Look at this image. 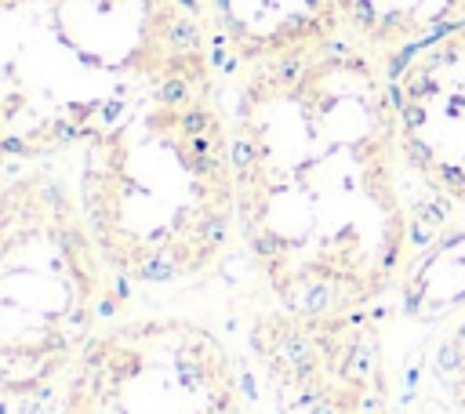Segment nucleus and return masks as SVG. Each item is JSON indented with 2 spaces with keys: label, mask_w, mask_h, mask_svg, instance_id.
Segmentation results:
<instances>
[{
  "label": "nucleus",
  "mask_w": 465,
  "mask_h": 414,
  "mask_svg": "<svg viewBox=\"0 0 465 414\" xmlns=\"http://www.w3.org/2000/svg\"><path fill=\"white\" fill-rule=\"evenodd\" d=\"M393 295L407 320L436 331L465 313V214L411 200V247Z\"/></svg>",
  "instance_id": "7ed1b4c3"
},
{
  "label": "nucleus",
  "mask_w": 465,
  "mask_h": 414,
  "mask_svg": "<svg viewBox=\"0 0 465 414\" xmlns=\"http://www.w3.org/2000/svg\"><path fill=\"white\" fill-rule=\"evenodd\" d=\"M386 80L411 200L465 214V22L396 58Z\"/></svg>",
  "instance_id": "f03ea898"
},
{
  "label": "nucleus",
  "mask_w": 465,
  "mask_h": 414,
  "mask_svg": "<svg viewBox=\"0 0 465 414\" xmlns=\"http://www.w3.org/2000/svg\"><path fill=\"white\" fill-rule=\"evenodd\" d=\"M433 370L458 414H465V313H458L451 323L440 327L436 335V353H433Z\"/></svg>",
  "instance_id": "39448f33"
},
{
  "label": "nucleus",
  "mask_w": 465,
  "mask_h": 414,
  "mask_svg": "<svg viewBox=\"0 0 465 414\" xmlns=\"http://www.w3.org/2000/svg\"><path fill=\"white\" fill-rule=\"evenodd\" d=\"M342 30L382 70L465 22V0H334Z\"/></svg>",
  "instance_id": "20e7f679"
},
{
  "label": "nucleus",
  "mask_w": 465,
  "mask_h": 414,
  "mask_svg": "<svg viewBox=\"0 0 465 414\" xmlns=\"http://www.w3.org/2000/svg\"><path fill=\"white\" fill-rule=\"evenodd\" d=\"M247 138L244 218L284 309L389 298L411 247V186L382 65L342 40L273 62Z\"/></svg>",
  "instance_id": "f257e3e1"
}]
</instances>
